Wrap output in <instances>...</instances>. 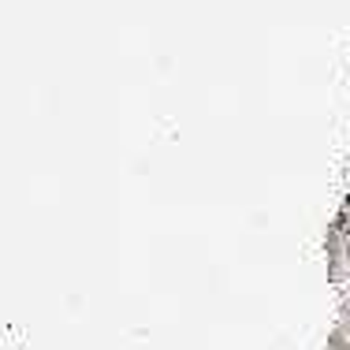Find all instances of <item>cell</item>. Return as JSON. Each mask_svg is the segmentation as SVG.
<instances>
[{"mask_svg":"<svg viewBox=\"0 0 350 350\" xmlns=\"http://www.w3.org/2000/svg\"><path fill=\"white\" fill-rule=\"evenodd\" d=\"M332 332H339V336L350 343V298L339 302V313H336V324H332Z\"/></svg>","mask_w":350,"mask_h":350,"instance_id":"1","label":"cell"},{"mask_svg":"<svg viewBox=\"0 0 350 350\" xmlns=\"http://www.w3.org/2000/svg\"><path fill=\"white\" fill-rule=\"evenodd\" d=\"M324 350H350V343L339 332H328V339H324Z\"/></svg>","mask_w":350,"mask_h":350,"instance_id":"2","label":"cell"},{"mask_svg":"<svg viewBox=\"0 0 350 350\" xmlns=\"http://www.w3.org/2000/svg\"><path fill=\"white\" fill-rule=\"evenodd\" d=\"M347 269H350V235H347Z\"/></svg>","mask_w":350,"mask_h":350,"instance_id":"3","label":"cell"},{"mask_svg":"<svg viewBox=\"0 0 350 350\" xmlns=\"http://www.w3.org/2000/svg\"><path fill=\"white\" fill-rule=\"evenodd\" d=\"M347 168H350V157H347Z\"/></svg>","mask_w":350,"mask_h":350,"instance_id":"4","label":"cell"}]
</instances>
